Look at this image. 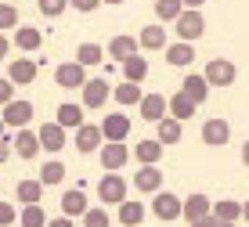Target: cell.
<instances>
[{
    "instance_id": "cell-1",
    "label": "cell",
    "mask_w": 249,
    "mask_h": 227,
    "mask_svg": "<svg viewBox=\"0 0 249 227\" xmlns=\"http://www.w3.org/2000/svg\"><path fill=\"white\" fill-rule=\"evenodd\" d=\"M174 25H177V36L188 40V43L202 40V33H206V18H202L199 7H184V11L174 18Z\"/></svg>"
},
{
    "instance_id": "cell-2",
    "label": "cell",
    "mask_w": 249,
    "mask_h": 227,
    "mask_svg": "<svg viewBox=\"0 0 249 227\" xmlns=\"http://www.w3.org/2000/svg\"><path fill=\"white\" fill-rule=\"evenodd\" d=\"M98 198H101V206H119L126 198V180L116 170H105V177L98 180Z\"/></svg>"
},
{
    "instance_id": "cell-3",
    "label": "cell",
    "mask_w": 249,
    "mask_h": 227,
    "mask_svg": "<svg viewBox=\"0 0 249 227\" xmlns=\"http://www.w3.org/2000/svg\"><path fill=\"white\" fill-rule=\"evenodd\" d=\"M80 94H83V108H105V101L112 98V83L105 80V76H87V83L80 87Z\"/></svg>"
},
{
    "instance_id": "cell-4",
    "label": "cell",
    "mask_w": 249,
    "mask_h": 227,
    "mask_svg": "<svg viewBox=\"0 0 249 227\" xmlns=\"http://www.w3.org/2000/svg\"><path fill=\"white\" fill-rule=\"evenodd\" d=\"M206 83L210 87H231L238 80V69H235V62H231V58H213L210 65H206Z\"/></svg>"
},
{
    "instance_id": "cell-5",
    "label": "cell",
    "mask_w": 249,
    "mask_h": 227,
    "mask_svg": "<svg viewBox=\"0 0 249 227\" xmlns=\"http://www.w3.org/2000/svg\"><path fill=\"white\" fill-rule=\"evenodd\" d=\"M181 202H184V198H177L174 191L159 188V191H156V198H152V213H156L162 224H170V220H181Z\"/></svg>"
},
{
    "instance_id": "cell-6",
    "label": "cell",
    "mask_w": 249,
    "mask_h": 227,
    "mask_svg": "<svg viewBox=\"0 0 249 227\" xmlns=\"http://www.w3.org/2000/svg\"><path fill=\"white\" fill-rule=\"evenodd\" d=\"M54 83L62 87V90H80L83 83H87V65L80 62H62L54 69Z\"/></svg>"
},
{
    "instance_id": "cell-7",
    "label": "cell",
    "mask_w": 249,
    "mask_h": 227,
    "mask_svg": "<svg viewBox=\"0 0 249 227\" xmlns=\"http://www.w3.org/2000/svg\"><path fill=\"white\" fill-rule=\"evenodd\" d=\"M4 126H15V130H22V126H29L33 123V101H25V98H11L4 105Z\"/></svg>"
},
{
    "instance_id": "cell-8",
    "label": "cell",
    "mask_w": 249,
    "mask_h": 227,
    "mask_svg": "<svg viewBox=\"0 0 249 227\" xmlns=\"http://www.w3.org/2000/svg\"><path fill=\"white\" fill-rule=\"evenodd\" d=\"M98 159H101V170H123L130 162V148L123 141H105L98 148Z\"/></svg>"
},
{
    "instance_id": "cell-9",
    "label": "cell",
    "mask_w": 249,
    "mask_h": 227,
    "mask_svg": "<svg viewBox=\"0 0 249 227\" xmlns=\"http://www.w3.org/2000/svg\"><path fill=\"white\" fill-rule=\"evenodd\" d=\"M101 144H105V137H101V126H94V123H80V126H76V152L94 155Z\"/></svg>"
},
{
    "instance_id": "cell-10",
    "label": "cell",
    "mask_w": 249,
    "mask_h": 227,
    "mask_svg": "<svg viewBox=\"0 0 249 227\" xmlns=\"http://www.w3.org/2000/svg\"><path fill=\"white\" fill-rule=\"evenodd\" d=\"M228 141H231V123H228V119H206V123H202V144L224 148Z\"/></svg>"
},
{
    "instance_id": "cell-11",
    "label": "cell",
    "mask_w": 249,
    "mask_h": 227,
    "mask_svg": "<svg viewBox=\"0 0 249 227\" xmlns=\"http://www.w3.org/2000/svg\"><path fill=\"white\" fill-rule=\"evenodd\" d=\"M36 137H40V152H51V155L62 152V148L69 144V141H65V126H62V123H44V126L36 130Z\"/></svg>"
},
{
    "instance_id": "cell-12",
    "label": "cell",
    "mask_w": 249,
    "mask_h": 227,
    "mask_svg": "<svg viewBox=\"0 0 249 227\" xmlns=\"http://www.w3.org/2000/svg\"><path fill=\"white\" fill-rule=\"evenodd\" d=\"M137 112H141V119H148V123H159L162 116H170V105H166L162 94H141Z\"/></svg>"
},
{
    "instance_id": "cell-13",
    "label": "cell",
    "mask_w": 249,
    "mask_h": 227,
    "mask_svg": "<svg viewBox=\"0 0 249 227\" xmlns=\"http://www.w3.org/2000/svg\"><path fill=\"white\" fill-rule=\"evenodd\" d=\"M159 188H162V173H159L156 162L141 166V170L134 173V191H141V195H156Z\"/></svg>"
},
{
    "instance_id": "cell-14",
    "label": "cell",
    "mask_w": 249,
    "mask_h": 227,
    "mask_svg": "<svg viewBox=\"0 0 249 227\" xmlns=\"http://www.w3.org/2000/svg\"><path fill=\"white\" fill-rule=\"evenodd\" d=\"M210 213H213V198L202 195V191H195V195H188L184 202H181V216H184L188 224L199 220V216H210Z\"/></svg>"
},
{
    "instance_id": "cell-15",
    "label": "cell",
    "mask_w": 249,
    "mask_h": 227,
    "mask_svg": "<svg viewBox=\"0 0 249 227\" xmlns=\"http://www.w3.org/2000/svg\"><path fill=\"white\" fill-rule=\"evenodd\" d=\"M11 152L18 155V159H36V155H40V137H36V130L22 126L18 137L11 141Z\"/></svg>"
},
{
    "instance_id": "cell-16",
    "label": "cell",
    "mask_w": 249,
    "mask_h": 227,
    "mask_svg": "<svg viewBox=\"0 0 249 227\" xmlns=\"http://www.w3.org/2000/svg\"><path fill=\"white\" fill-rule=\"evenodd\" d=\"M101 137H105V141H126V134H130V116H105L101 119Z\"/></svg>"
},
{
    "instance_id": "cell-17",
    "label": "cell",
    "mask_w": 249,
    "mask_h": 227,
    "mask_svg": "<svg viewBox=\"0 0 249 227\" xmlns=\"http://www.w3.org/2000/svg\"><path fill=\"white\" fill-rule=\"evenodd\" d=\"M166 62L174 65V69H188L195 62V43H188V40H177V43H166Z\"/></svg>"
},
{
    "instance_id": "cell-18",
    "label": "cell",
    "mask_w": 249,
    "mask_h": 227,
    "mask_svg": "<svg viewBox=\"0 0 249 227\" xmlns=\"http://www.w3.org/2000/svg\"><path fill=\"white\" fill-rule=\"evenodd\" d=\"M181 90H184L195 105H206V98H210V90H213V87L206 83V76H202V72H188L184 80H181Z\"/></svg>"
},
{
    "instance_id": "cell-19",
    "label": "cell",
    "mask_w": 249,
    "mask_h": 227,
    "mask_svg": "<svg viewBox=\"0 0 249 227\" xmlns=\"http://www.w3.org/2000/svg\"><path fill=\"white\" fill-rule=\"evenodd\" d=\"M7 80L18 83V87H29L36 80V62H33V58H15V62L7 65Z\"/></svg>"
},
{
    "instance_id": "cell-20",
    "label": "cell",
    "mask_w": 249,
    "mask_h": 227,
    "mask_svg": "<svg viewBox=\"0 0 249 227\" xmlns=\"http://www.w3.org/2000/svg\"><path fill=\"white\" fill-rule=\"evenodd\" d=\"M137 43H141V51H162L166 47V29H162V22H156V25H144L141 29V36H137Z\"/></svg>"
},
{
    "instance_id": "cell-21",
    "label": "cell",
    "mask_w": 249,
    "mask_h": 227,
    "mask_svg": "<svg viewBox=\"0 0 249 227\" xmlns=\"http://www.w3.org/2000/svg\"><path fill=\"white\" fill-rule=\"evenodd\" d=\"M162 148H166V144H162L159 137H148V141H137V144H134V159L141 162V166H148V162H159V159H162Z\"/></svg>"
},
{
    "instance_id": "cell-22",
    "label": "cell",
    "mask_w": 249,
    "mask_h": 227,
    "mask_svg": "<svg viewBox=\"0 0 249 227\" xmlns=\"http://www.w3.org/2000/svg\"><path fill=\"white\" fill-rule=\"evenodd\" d=\"M181 134H184V130H181V119H177V116H162L156 123V137L162 144H177V141H181Z\"/></svg>"
},
{
    "instance_id": "cell-23",
    "label": "cell",
    "mask_w": 249,
    "mask_h": 227,
    "mask_svg": "<svg viewBox=\"0 0 249 227\" xmlns=\"http://www.w3.org/2000/svg\"><path fill=\"white\" fill-rule=\"evenodd\" d=\"M40 43H44V33L33 29V25H18L15 29V47L18 51H40Z\"/></svg>"
},
{
    "instance_id": "cell-24",
    "label": "cell",
    "mask_w": 249,
    "mask_h": 227,
    "mask_svg": "<svg viewBox=\"0 0 249 227\" xmlns=\"http://www.w3.org/2000/svg\"><path fill=\"white\" fill-rule=\"evenodd\" d=\"M166 105H170V116H177L181 123H184V119H192V116H195V108H199V105L188 98L184 90H177L174 98H166Z\"/></svg>"
},
{
    "instance_id": "cell-25",
    "label": "cell",
    "mask_w": 249,
    "mask_h": 227,
    "mask_svg": "<svg viewBox=\"0 0 249 227\" xmlns=\"http://www.w3.org/2000/svg\"><path fill=\"white\" fill-rule=\"evenodd\" d=\"M62 213L72 216V220H76V216H83V213H87V195H83L80 188L65 191V195H62Z\"/></svg>"
},
{
    "instance_id": "cell-26",
    "label": "cell",
    "mask_w": 249,
    "mask_h": 227,
    "mask_svg": "<svg viewBox=\"0 0 249 227\" xmlns=\"http://www.w3.org/2000/svg\"><path fill=\"white\" fill-rule=\"evenodd\" d=\"M137 51H141V43H137L134 36H112V40H108V58H116V62L137 54Z\"/></svg>"
},
{
    "instance_id": "cell-27",
    "label": "cell",
    "mask_w": 249,
    "mask_h": 227,
    "mask_svg": "<svg viewBox=\"0 0 249 227\" xmlns=\"http://www.w3.org/2000/svg\"><path fill=\"white\" fill-rule=\"evenodd\" d=\"M123 80H130V83H144V76H148V62H144L141 54H130V58H123Z\"/></svg>"
},
{
    "instance_id": "cell-28",
    "label": "cell",
    "mask_w": 249,
    "mask_h": 227,
    "mask_svg": "<svg viewBox=\"0 0 249 227\" xmlns=\"http://www.w3.org/2000/svg\"><path fill=\"white\" fill-rule=\"evenodd\" d=\"M54 123H62L65 130H76V126L83 123V105H72V101L58 105V116H54Z\"/></svg>"
},
{
    "instance_id": "cell-29",
    "label": "cell",
    "mask_w": 249,
    "mask_h": 227,
    "mask_svg": "<svg viewBox=\"0 0 249 227\" xmlns=\"http://www.w3.org/2000/svg\"><path fill=\"white\" fill-rule=\"evenodd\" d=\"M15 198H18L22 206L40 202V198H44V184H40V177H36V180H18V188H15Z\"/></svg>"
},
{
    "instance_id": "cell-30",
    "label": "cell",
    "mask_w": 249,
    "mask_h": 227,
    "mask_svg": "<svg viewBox=\"0 0 249 227\" xmlns=\"http://www.w3.org/2000/svg\"><path fill=\"white\" fill-rule=\"evenodd\" d=\"M141 220H144V202L123 198V202H119V224H123V227H137Z\"/></svg>"
},
{
    "instance_id": "cell-31",
    "label": "cell",
    "mask_w": 249,
    "mask_h": 227,
    "mask_svg": "<svg viewBox=\"0 0 249 227\" xmlns=\"http://www.w3.org/2000/svg\"><path fill=\"white\" fill-rule=\"evenodd\" d=\"M213 216H217V220H228V224L242 220V202H235V198H220V202H213Z\"/></svg>"
},
{
    "instance_id": "cell-32",
    "label": "cell",
    "mask_w": 249,
    "mask_h": 227,
    "mask_svg": "<svg viewBox=\"0 0 249 227\" xmlns=\"http://www.w3.org/2000/svg\"><path fill=\"white\" fill-rule=\"evenodd\" d=\"M62 180H65V162H58V159L44 162V170H40V184L54 188V184H62Z\"/></svg>"
},
{
    "instance_id": "cell-33",
    "label": "cell",
    "mask_w": 249,
    "mask_h": 227,
    "mask_svg": "<svg viewBox=\"0 0 249 227\" xmlns=\"http://www.w3.org/2000/svg\"><path fill=\"white\" fill-rule=\"evenodd\" d=\"M101 58H105V47H101V43H80V47H76V62L80 65H98Z\"/></svg>"
},
{
    "instance_id": "cell-34",
    "label": "cell",
    "mask_w": 249,
    "mask_h": 227,
    "mask_svg": "<svg viewBox=\"0 0 249 227\" xmlns=\"http://www.w3.org/2000/svg\"><path fill=\"white\" fill-rule=\"evenodd\" d=\"M112 98H116L119 105H137V101H141V83L123 80V83H119L116 90H112Z\"/></svg>"
},
{
    "instance_id": "cell-35",
    "label": "cell",
    "mask_w": 249,
    "mask_h": 227,
    "mask_svg": "<svg viewBox=\"0 0 249 227\" xmlns=\"http://www.w3.org/2000/svg\"><path fill=\"white\" fill-rule=\"evenodd\" d=\"M18 224H22V227H47V213H44V206H40V202L25 206V209H22V216H18Z\"/></svg>"
},
{
    "instance_id": "cell-36",
    "label": "cell",
    "mask_w": 249,
    "mask_h": 227,
    "mask_svg": "<svg viewBox=\"0 0 249 227\" xmlns=\"http://www.w3.org/2000/svg\"><path fill=\"white\" fill-rule=\"evenodd\" d=\"M83 227H112L108 206H87V213H83Z\"/></svg>"
},
{
    "instance_id": "cell-37",
    "label": "cell",
    "mask_w": 249,
    "mask_h": 227,
    "mask_svg": "<svg viewBox=\"0 0 249 227\" xmlns=\"http://www.w3.org/2000/svg\"><path fill=\"white\" fill-rule=\"evenodd\" d=\"M181 11H184V4H181V0H156V18H159L162 25H166V22H174Z\"/></svg>"
},
{
    "instance_id": "cell-38",
    "label": "cell",
    "mask_w": 249,
    "mask_h": 227,
    "mask_svg": "<svg viewBox=\"0 0 249 227\" xmlns=\"http://www.w3.org/2000/svg\"><path fill=\"white\" fill-rule=\"evenodd\" d=\"M40 15H47V18H58V15L69 11V0H36Z\"/></svg>"
},
{
    "instance_id": "cell-39",
    "label": "cell",
    "mask_w": 249,
    "mask_h": 227,
    "mask_svg": "<svg viewBox=\"0 0 249 227\" xmlns=\"http://www.w3.org/2000/svg\"><path fill=\"white\" fill-rule=\"evenodd\" d=\"M4 29H18V7L15 4H0V33Z\"/></svg>"
},
{
    "instance_id": "cell-40",
    "label": "cell",
    "mask_w": 249,
    "mask_h": 227,
    "mask_svg": "<svg viewBox=\"0 0 249 227\" xmlns=\"http://www.w3.org/2000/svg\"><path fill=\"white\" fill-rule=\"evenodd\" d=\"M15 220H18V209L11 202H0V227H11Z\"/></svg>"
},
{
    "instance_id": "cell-41",
    "label": "cell",
    "mask_w": 249,
    "mask_h": 227,
    "mask_svg": "<svg viewBox=\"0 0 249 227\" xmlns=\"http://www.w3.org/2000/svg\"><path fill=\"white\" fill-rule=\"evenodd\" d=\"M69 7H76L80 15H90V11H98V7H101V0H69Z\"/></svg>"
},
{
    "instance_id": "cell-42",
    "label": "cell",
    "mask_w": 249,
    "mask_h": 227,
    "mask_svg": "<svg viewBox=\"0 0 249 227\" xmlns=\"http://www.w3.org/2000/svg\"><path fill=\"white\" fill-rule=\"evenodd\" d=\"M11 98H15V83L7 80V76H0V105H7Z\"/></svg>"
},
{
    "instance_id": "cell-43",
    "label": "cell",
    "mask_w": 249,
    "mask_h": 227,
    "mask_svg": "<svg viewBox=\"0 0 249 227\" xmlns=\"http://www.w3.org/2000/svg\"><path fill=\"white\" fill-rule=\"evenodd\" d=\"M11 155H15V152H11V141H7V137H0V166L11 159Z\"/></svg>"
},
{
    "instance_id": "cell-44",
    "label": "cell",
    "mask_w": 249,
    "mask_h": 227,
    "mask_svg": "<svg viewBox=\"0 0 249 227\" xmlns=\"http://www.w3.org/2000/svg\"><path fill=\"white\" fill-rule=\"evenodd\" d=\"M217 224H220V220H217V216L210 213V216H199V220H192L188 227H217Z\"/></svg>"
},
{
    "instance_id": "cell-45",
    "label": "cell",
    "mask_w": 249,
    "mask_h": 227,
    "mask_svg": "<svg viewBox=\"0 0 249 227\" xmlns=\"http://www.w3.org/2000/svg\"><path fill=\"white\" fill-rule=\"evenodd\" d=\"M47 227H76V224H72V216L62 213V216H54V220H47Z\"/></svg>"
},
{
    "instance_id": "cell-46",
    "label": "cell",
    "mask_w": 249,
    "mask_h": 227,
    "mask_svg": "<svg viewBox=\"0 0 249 227\" xmlns=\"http://www.w3.org/2000/svg\"><path fill=\"white\" fill-rule=\"evenodd\" d=\"M7 51H11V40H7L4 33H0V62H4V58H7Z\"/></svg>"
},
{
    "instance_id": "cell-47",
    "label": "cell",
    "mask_w": 249,
    "mask_h": 227,
    "mask_svg": "<svg viewBox=\"0 0 249 227\" xmlns=\"http://www.w3.org/2000/svg\"><path fill=\"white\" fill-rule=\"evenodd\" d=\"M181 4H184V7H202L206 0H181Z\"/></svg>"
},
{
    "instance_id": "cell-48",
    "label": "cell",
    "mask_w": 249,
    "mask_h": 227,
    "mask_svg": "<svg viewBox=\"0 0 249 227\" xmlns=\"http://www.w3.org/2000/svg\"><path fill=\"white\" fill-rule=\"evenodd\" d=\"M242 162H246V166H249V141H246V144H242Z\"/></svg>"
},
{
    "instance_id": "cell-49",
    "label": "cell",
    "mask_w": 249,
    "mask_h": 227,
    "mask_svg": "<svg viewBox=\"0 0 249 227\" xmlns=\"http://www.w3.org/2000/svg\"><path fill=\"white\" fill-rule=\"evenodd\" d=\"M242 220L249 224V202H242Z\"/></svg>"
},
{
    "instance_id": "cell-50",
    "label": "cell",
    "mask_w": 249,
    "mask_h": 227,
    "mask_svg": "<svg viewBox=\"0 0 249 227\" xmlns=\"http://www.w3.org/2000/svg\"><path fill=\"white\" fill-rule=\"evenodd\" d=\"M217 227H235V224H228V220H220V224H217Z\"/></svg>"
},
{
    "instance_id": "cell-51",
    "label": "cell",
    "mask_w": 249,
    "mask_h": 227,
    "mask_svg": "<svg viewBox=\"0 0 249 227\" xmlns=\"http://www.w3.org/2000/svg\"><path fill=\"white\" fill-rule=\"evenodd\" d=\"M101 4H123V0H101Z\"/></svg>"
},
{
    "instance_id": "cell-52",
    "label": "cell",
    "mask_w": 249,
    "mask_h": 227,
    "mask_svg": "<svg viewBox=\"0 0 249 227\" xmlns=\"http://www.w3.org/2000/svg\"><path fill=\"white\" fill-rule=\"evenodd\" d=\"M0 137H4V116H0Z\"/></svg>"
}]
</instances>
